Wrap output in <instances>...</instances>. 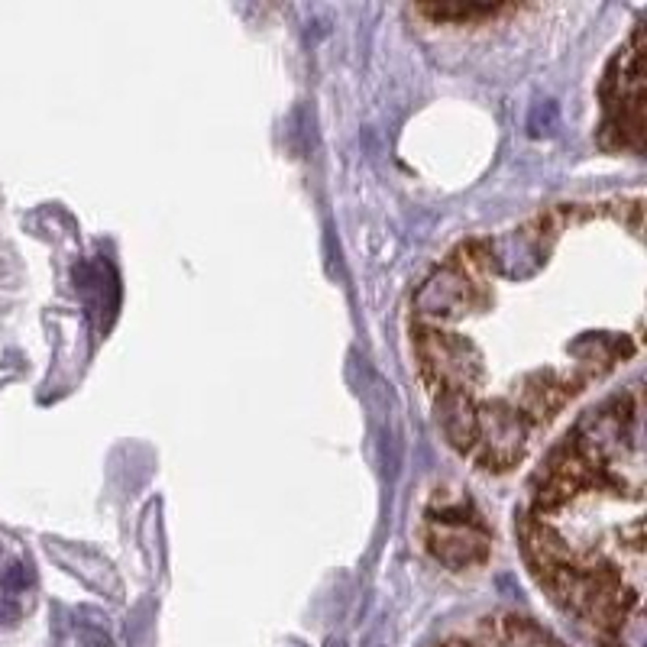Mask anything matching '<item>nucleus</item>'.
Listing matches in <instances>:
<instances>
[{"label": "nucleus", "mask_w": 647, "mask_h": 647, "mask_svg": "<svg viewBox=\"0 0 647 647\" xmlns=\"http://www.w3.org/2000/svg\"><path fill=\"white\" fill-rule=\"evenodd\" d=\"M81 644H85V647H114V644H110V638L98 635V631H81Z\"/></svg>", "instance_id": "nucleus-8"}, {"label": "nucleus", "mask_w": 647, "mask_h": 647, "mask_svg": "<svg viewBox=\"0 0 647 647\" xmlns=\"http://www.w3.org/2000/svg\"><path fill=\"white\" fill-rule=\"evenodd\" d=\"M644 30L638 26L631 46L612 62L605 81V101H609L612 127L622 133V146H641L644 140Z\"/></svg>", "instance_id": "nucleus-1"}, {"label": "nucleus", "mask_w": 647, "mask_h": 647, "mask_svg": "<svg viewBox=\"0 0 647 647\" xmlns=\"http://www.w3.org/2000/svg\"><path fill=\"white\" fill-rule=\"evenodd\" d=\"M434 554L453 563V567H466L486 557V541L473 538L460 518H440V531L434 534Z\"/></svg>", "instance_id": "nucleus-2"}, {"label": "nucleus", "mask_w": 647, "mask_h": 647, "mask_svg": "<svg viewBox=\"0 0 647 647\" xmlns=\"http://www.w3.org/2000/svg\"><path fill=\"white\" fill-rule=\"evenodd\" d=\"M557 127V104L554 101H544L531 110V120H528V130L534 136H541V133H550Z\"/></svg>", "instance_id": "nucleus-5"}, {"label": "nucleus", "mask_w": 647, "mask_h": 647, "mask_svg": "<svg viewBox=\"0 0 647 647\" xmlns=\"http://www.w3.org/2000/svg\"><path fill=\"white\" fill-rule=\"evenodd\" d=\"M502 10L492 4H457V7H421V13L437 20H473V17H489V13Z\"/></svg>", "instance_id": "nucleus-3"}, {"label": "nucleus", "mask_w": 647, "mask_h": 647, "mask_svg": "<svg viewBox=\"0 0 647 647\" xmlns=\"http://www.w3.org/2000/svg\"><path fill=\"white\" fill-rule=\"evenodd\" d=\"M505 631H508V638H512L518 647H560L554 638H547L541 628H534L528 622H518V618H512Z\"/></svg>", "instance_id": "nucleus-4"}, {"label": "nucleus", "mask_w": 647, "mask_h": 647, "mask_svg": "<svg viewBox=\"0 0 647 647\" xmlns=\"http://www.w3.org/2000/svg\"><path fill=\"white\" fill-rule=\"evenodd\" d=\"M20 618V605L13 599H0V625H13Z\"/></svg>", "instance_id": "nucleus-7"}, {"label": "nucleus", "mask_w": 647, "mask_h": 647, "mask_svg": "<svg viewBox=\"0 0 647 647\" xmlns=\"http://www.w3.org/2000/svg\"><path fill=\"white\" fill-rule=\"evenodd\" d=\"M30 583H33V576L26 563H10V567L0 573V589H7V593H23Z\"/></svg>", "instance_id": "nucleus-6"}]
</instances>
